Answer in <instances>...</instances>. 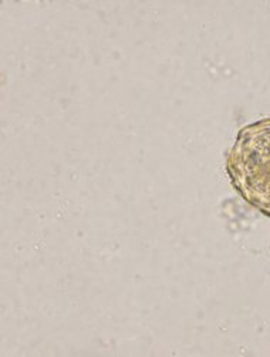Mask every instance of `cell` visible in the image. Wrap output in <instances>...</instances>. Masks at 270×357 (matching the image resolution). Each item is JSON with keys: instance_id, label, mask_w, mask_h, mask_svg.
Returning <instances> with one entry per match:
<instances>
[{"instance_id": "1", "label": "cell", "mask_w": 270, "mask_h": 357, "mask_svg": "<svg viewBox=\"0 0 270 357\" xmlns=\"http://www.w3.org/2000/svg\"><path fill=\"white\" fill-rule=\"evenodd\" d=\"M225 168L239 195L270 217V117L239 130Z\"/></svg>"}]
</instances>
